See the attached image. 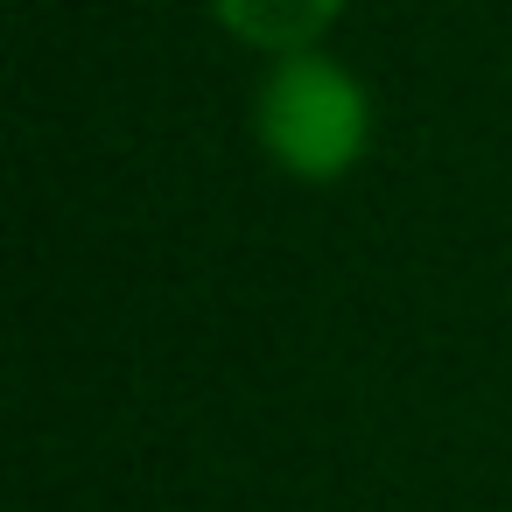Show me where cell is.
Masks as SVG:
<instances>
[{"mask_svg":"<svg viewBox=\"0 0 512 512\" xmlns=\"http://www.w3.org/2000/svg\"><path fill=\"white\" fill-rule=\"evenodd\" d=\"M218 22L232 36H246L253 50H309L337 15H344V0H211Z\"/></svg>","mask_w":512,"mask_h":512,"instance_id":"2","label":"cell"},{"mask_svg":"<svg viewBox=\"0 0 512 512\" xmlns=\"http://www.w3.org/2000/svg\"><path fill=\"white\" fill-rule=\"evenodd\" d=\"M372 134V106L358 92L351 71H337L330 57H281V71L260 85V141L281 169L330 183L365 155Z\"/></svg>","mask_w":512,"mask_h":512,"instance_id":"1","label":"cell"}]
</instances>
